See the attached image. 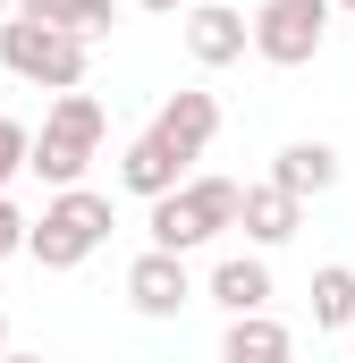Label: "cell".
Here are the masks:
<instances>
[{
  "mask_svg": "<svg viewBox=\"0 0 355 363\" xmlns=\"http://www.w3.org/2000/svg\"><path fill=\"white\" fill-rule=\"evenodd\" d=\"M330 9H355V0H330Z\"/></svg>",
  "mask_w": 355,
  "mask_h": 363,
  "instance_id": "obj_22",
  "label": "cell"
},
{
  "mask_svg": "<svg viewBox=\"0 0 355 363\" xmlns=\"http://www.w3.org/2000/svg\"><path fill=\"white\" fill-rule=\"evenodd\" d=\"M102 135H110V110L93 101L85 85L77 93H60L51 110H43V127H34V152H26V169L51 186H85V169H93V152H102Z\"/></svg>",
  "mask_w": 355,
  "mask_h": 363,
  "instance_id": "obj_1",
  "label": "cell"
},
{
  "mask_svg": "<svg viewBox=\"0 0 355 363\" xmlns=\"http://www.w3.org/2000/svg\"><path fill=\"white\" fill-rule=\"evenodd\" d=\"M9 17L60 26V34H77V43H93V34H110V26H119V9H110V0H17Z\"/></svg>",
  "mask_w": 355,
  "mask_h": 363,
  "instance_id": "obj_13",
  "label": "cell"
},
{
  "mask_svg": "<svg viewBox=\"0 0 355 363\" xmlns=\"http://www.w3.org/2000/svg\"><path fill=\"white\" fill-rule=\"evenodd\" d=\"M144 135H153L178 169H186V161H203V152L220 144V101H212L203 85H186V93H170V101L153 110V127H144Z\"/></svg>",
  "mask_w": 355,
  "mask_h": 363,
  "instance_id": "obj_6",
  "label": "cell"
},
{
  "mask_svg": "<svg viewBox=\"0 0 355 363\" xmlns=\"http://www.w3.org/2000/svg\"><path fill=\"white\" fill-rule=\"evenodd\" d=\"M178 34L195 51V68H237L246 60V9H229V0H195L178 17Z\"/></svg>",
  "mask_w": 355,
  "mask_h": 363,
  "instance_id": "obj_8",
  "label": "cell"
},
{
  "mask_svg": "<svg viewBox=\"0 0 355 363\" xmlns=\"http://www.w3.org/2000/svg\"><path fill=\"white\" fill-rule=\"evenodd\" d=\"M271 186H279V194H296V203H305V194H330V186H339V152H330L322 135H296V144H279Z\"/></svg>",
  "mask_w": 355,
  "mask_h": 363,
  "instance_id": "obj_11",
  "label": "cell"
},
{
  "mask_svg": "<svg viewBox=\"0 0 355 363\" xmlns=\"http://www.w3.org/2000/svg\"><path fill=\"white\" fill-rule=\"evenodd\" d=\"M220 228H237V178H186L161 203H144V237L153 254H195L212 245Z\"/></svg>",
  "mask_w": 355,
  "mask_h": 363,
  "instance_id": "obj_2",
  "label": "cell"
},
{
  "mask_svg": "<svg viewBox=\"0 0 355 363\" xmlns=\"http://www.w3.org/2000/svg\"><path fill=\"white\" fill-rule=\"evenodd\" d=\"M220 363H296V330L271 313H237L220 338Z\"/></svg>",
  "mask_w": 355,
  "mask_h": 363,
  "instance_id": "obj_12",
  "label": "cell"
},
{
  "mask_svg": "<svg viewBox=\"0 0 355 363\" xmlns=\"http://www.w3.org/2000/svg\"><path fill=\"white\" fill-rule=\"evenodd\" d=\"M9 254H26V211L0 194V262H9Z\"/></svg>",
  "mask_w": 355,
  "mask_h": 363,
  "instance_id": "obj_17",
  "label": "cell"
},
{
  "mask_svg": "<svg viewBox=\"0 0 355 363\" xmlns=\"http://www.w3.org/2000/svg\"><path fill=\"white\" fill-rule=\"evenodd\" d=\"M322 43H330V0H263L246 17V51L271 68H305L322 60Z\"/></svg>",
  "mask_w": 355,
  "mask_h": 363,
  "instance_id": "obj_5",
  "label": "cell"
},
{
  "mask_svg": "<svg viewBox=\"0 0 355 363\" xmlns=\"http://www.w3.org/2000/svg\"><path fill=\"white\" fill-rule=\"evenodd\" d=\"M203 296L237 321V313H271V262L263 254H220L212 279H203Z\"/></svg>",
  "mask_w": 355,
  "mask_h": 363,
  "instance_id": "obj_9",
  "label": "cell"
},
{
  "mask_svg": "<svg viewBox=\"0 0 355 363\" xmlns=\"http://www.w3.org/2000/svg\"><path fill=\"white\" fill-rule=\"evenodd\" d=\"M0 355H9V313H0Z\"/></svg>",
  "mask_w": 355,
  "mask_h": 363,
  "instance_id": "obj_20",
  "label": "cell"
},
{
  "mask_svg": "<svg viewBox=\"0 0 355 363\" xmlns=\"http://www.w3.org/2000/svg\"><path fill=\"white\" fill-rule=\"evenodd\" d=\"M85 51H93V43L60 34V26H34V17H0V68H9L17 85L77 93V85H85Z\"/></svg>",
  "mask_w": 355,
  "mask_h": 363,
  "instance_id": "obj_4",
  "label": "cell"
},
{
  "mask_svg": "<svg viewBox=\"0 0 355 363\" xmlns=\"http://www.w3.org/2000/svg\"><path fill=\"white\" fill-rule=\"evenodd\" d=\"M136 9H153V17H186L195 0H136Z\"/></svg>",
  "mask_w": 355,
  "mask_h": 363,
  "instance_id": "obj_18",
  "label": "cell"
},
{
  "mask_svg": "<svg viewBox=\"0 0 355 363\" xmlns=\"http://www.w3.org/2000/svg\"><path fill=\"white\" fill-rule=\"evenodd\" d=\"M9 9H17V0H0V17H9Z\"/></svg>",
  "mask_w": 355,
  "mask_h": 363,
  "instance_id": "obj_21",
  "label": "cell"
},
{
  "mask_svg": "<svg viewBox=\"0 0 355 363\" xmlns=\"http://www.w3.org/2000/svg\"><path fill=\"white\" fill-rule=\"evenodd\" d=\"M127 304L144 313V321H178L186 304H195V271H186V254H136L127 262Z\"/></svg>",
  "mask_w": 355,
  "mask_h": 363,
  "instance_id": "obj_7",
  "label": "cell"
},
{
  "mask_svg": "<svg viewBox=\"0 0 355 363\" xmlns=\"http://www.w3.org/2000/svg\"><path fill=\"white\" fill-rule=\"evenodd\" d=\"M237 228H246V237H254V245H288V237H296V228H305V203H296V194H279V186H237Z\"/></svg>",
  "mask_w": 355,
  "mask_h": 363,
  "instance_id": "obj_10",
  "label": "cell"
},
{
  "mask_svg": "<svg viewBox=\"0 0 355 363\" xmlns=\"http://www.w3.org/2000/svg\"><path fill=\"white\" fill-rule=\"evenodd\" d=\"M26 152H34V127L26 118H0V194L26 178Z\"/></svg>",
  "mask_w": 355,
  "mask_h": 363,
  "instance_id": "obj_16",
  "label": "cell"
},
{
  "mask_svg": "<svg viewBox=\"0 0 355 363\" xmlns=\"http://www.w3.org/2000/svg\"><path fill=\"white\" fill-rule=\"evenodd\" d=\"M313 330H355V271L347 262L313 271Z\"/></svg>",
  "mask_w": 355,
  "mask_h": 363,
  "instance_id": "obj_15",
  "label": "cell"
},
{
  "mask_svg": "<svg viewBox=\"0 0 355 363\" xmlns=\"http://www.w3.org/2000/svg\"><path fill=\"white\" fill-rule=\"evenodd\" d=\"M102 237H110V194H93V186H60L43 203V220H26V254L43 271H77L85 254H102Z\"/></svg>",
  "mask_w": 355,
  "mask_h": 363,
  "instance_id": "obj_3",
  "label": "cell"
},
{
  "mask_svg": "<svg viewBox=\"0 0 355 363\" xmlns=\"http://www.w3.org/2000/svg\"><path fill=\"white\" fill-rule=\"evenodd\" d=\"M119 186H127V194H144V203H161L170 186H186V169H178V161L153 144V135H136V144L119 152Z\"/></svg>",
  "mask_w": 355,
  "mask_h": 363,
  "instance_id": "obj_14",
  "label": "cell"
},
{
  "mask_svg": "<svg viewBox=\"0 0 355 363\" xmlns=\"http://www.w3.org/2000/svg\"><path fill=\"white\" fill-rule=\"evenodd\" d=\"M0 363H43V355H26V347H9V355H0Z\"/></svg>",
  "mask_w": 355,
  "mask_h": 363,
  "instance_id": "obj_19",
  "label": "cell"
}]
</instances>
